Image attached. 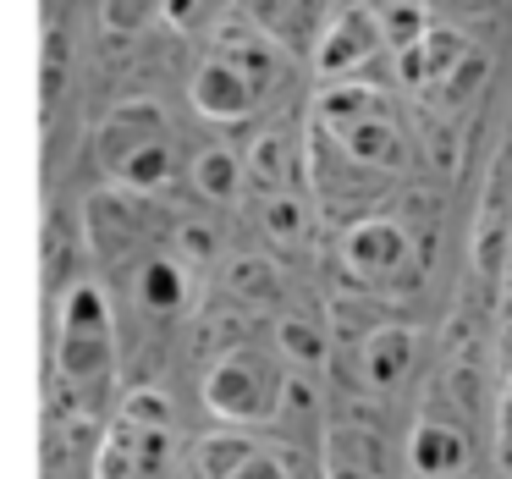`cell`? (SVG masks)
I'll return each instance as SVG.
<instances>
[{
	"label": "cell",
	"mask_w": 512,
	"mask_h": 479,
	"mask_svg": "<svg viewBox=\"0 0 512 479\" xmlns=\"http://www.w3.org/2000/svg\"><path fill=\"white\" fill-rule=\"evenodd\" d=\"M314 127H320L342 155H353L358 166L380 171V177L402 171V160H408V138H402L397 116H391L386 100H380L375 89H364V83H331V89L320 94V122Z\"/></svg>",
	"instance_id": "7a4b0ae2"
},
{
	"label": "cell",
	"mask_w": 512,
	"mask_h": 479,
	"mask_svg": "<svg viewBox=\"0 0 512 479\" xmlns=\"http://www.w3.org/2000/svg\"><path fill=\"white\" fill-rule=\"evenodd\" d=\"M133 298L144 303L149 314H182V303H188V265H182V254H149V259H138Z\"/></svg>",
	"instance_id": "e0dca14e"
},
{
	"label": "cell",
	"mask_w": 512,
	"mask_h": 479,
	"mask_svg": "<svg viewBox=\"0 0 512 479\" xmlns=\"http://www.w3.org/2000/svg\"><path fill=\"white\" fill-rule=\"evenodd\" d=\"M276 353L287 358V369L309 375V369H320L325 358H331V342H325V331H320L314 320L287 314V320H276Z\"/></svg>",
	"instance_id": "ffe728a7"
},
{
	"label": "cell",
	"mask_w": 512,
	"mask_h": 479,
	"mask_svg": "<svg viewBox=\"0 0 512 479\" xmlns=\"http://www.w3.org/2000/svg\"><path fill=\"white\" fill-rule=\"evenodd\" d=\"M391 452L369 424H331L325 435V479H391Z\"/></svg>",
	"instance_id": "5bb4252c"
},
{
	"label": "cell",
	"mask_w": 512,
	"mask_h": 479,
	"mask_svg": "<svg viewBox=\"0 0 512 479\" xmlns=\"http://www.w3.org/2000/svg\"><path fill=\"white\" fill-rule=\"evenodd\" d=\"M435 12V23H446V28H457V23H468V17H485L496 0H424Z\"/></svg>",
	"instance_id": "cb8c5ba5"
},
{
	"label": "cell",
	"mask_w": 512,
	"mask_h": 479,
	"mask_svg": "<svg viewBox=\"0 0 512 479\" xmlns=\"http://www.w3.org/2000/svg\"><path fill=\"white\" fill-rule=\"evenodd\" d=\"M485 72H490V61L479 56V50H468L463 67H452V72H446V78L430 89L435 111H457V105H468V100H474V89L485 83Z\"/></svg>",
	"instance_id": "603a6c76"
},
{
	"label": "cell",
	"mask_w": 512,
	"mask_h": 479,
	"mask_svg": "<svg viewBox=\"0 0 512 479\" xmlns=\"http://www.w3.org/2000/svg\"><path fill=\"white\" fill-rule=\"evenodd\" d=\"M171 441H177V430H171L166 397L149 386L133 391L94 452V479H166Z\"/></svg>",
	"instance_id": "277c9868"
},
{
	"label": "cell",
	"mask_w": 512,
	"mask_h": 479,
	"mask_svg": "<svg viewBox=\"0 0 512 479\" xmlns=\"http://www.w3.org/2000/svg\"><path fill=\"white\" fill-rule=\"evenodd\" d=\"M160 138H171V122H166V111H160L155 100H127V105H116V111L94 127V149H100V166L105 171H116L127 155L160 144Z\"/></svg>",
	"instance_id": "8fae6325"
},
{
	"label": "cell",
	"mask_w": 512,
	"mask_h": 479,
	"mask_svg": "<svg viewBox=\"0 0 512 479\" xmlns=\"http://www.w3.org/2000/svg\"><path fill=\"white\" fill-rule=\"evenodd\" d=\"M287 358L281 353H259V347H226L221 358L210 364V375H204V402H210V413L221 424H243V430H254V424H276L281 413V397H287Z\"/></svg>",
	"instance_id": "3957f363"
},
{
	"label": "cell",
	"mask_w": 512,
	"mask_h": 479,
	"mask_svg": "<svg viewBox=\"0 0 512 479\" xmlns=\"http://www.w3.org/2000/svg\"><path fill=\"white\" fill-rule=\"evenodd\" d=\"M193 111H204L210 122L232 127V122H248V116L259 111V100H265V89H259L248 72H237L232 61L210 56L199 72H193Z\"/></svg>",
	"instance_id": "30bf717a"
},
{
	"label": "cell",
	"mask_w": 512,
	"mask_h": 479,
	"mask_svg": "<svg viewBox=\"0 0 512 479\" xmlns=\"http://www.w3.org/2000/svg\"><path fill=\"white\" fill-rule=\"evenodd\" d=\"M237 12L270 34L287 56H314L336 17V0H237Z\"/></svg>",
	"instance_id": "ba28073f"
},
{
	"label": "cell",
	"mask_w": 512,
	"mask_h": 479,
	"mask_svg": "<svg viewBox=\"0 0 512 479\" xmlns=\"http://www.w3.org/2000/svg\"><path fill=\"white\" fill-rule=\"evenodd\" d=\"M380 23H386V39H391V56L408 45H419L424 34L435 28V12L424 6V0H386L380 6Z\"/></svg>",
	"instance_id": "44dd1931"
},
{
	"label": "cell",
	"mask_w": 512,
	"mask_h": 479,
	"mask_svg": "<svg viewBox=\"0 0 512 479\" xmlns=\"http://www.w3.org/2000/svg\"><path fill=\"white\" fill-rule=\"evenodd\" d=\"M342 265L358 287L375 292H397L419 281V243L408 237L402 221H380V215H364L342 232Z\"/></svg>",
	"instance_id": "5b68a950"
},
{
	"label": "cell",
	"mask_w": 512,
	"mask_h": 479,
	"mask_svg": "<svg viewBox=\"0 0 512 479\" xmlns=\"http://www.w3.org/2000/svg\"><path fill=\"white\" fill-rule=\"evenodd\" d=\"M199 6H204V0H166V17H171V23L188 28L193 17H199Z\"/></svg>",
	"instance_id": "d4e9b609"
},
{
	"label": "cell",
	"mask_w": 512,
	"mask_h": 479,
	"mask_svg": "<svg viewBox=\"0 0 512 479\" xmlns=\"http://www.w3.org/2000/svg\"><path fill=\"white\" fill-rule=\"evenodd\" d=\"M408 463L419 479H468V463H474V452H468V435L457 430L452 419H419L413 424V441H408Z\"/></svg>",
	"instance_id": "4fadbf2b"
},
{
	"label": "cell",
	"mask_w": 512,
	"mask_h": 479,
	"mask_svg": "<svg viewBox=\"0 0 512 479\" xmlns=\"http://www.w3.org/2000/svg\"><path fill=\"white\" fill-rule=\"evenodd\" d=\"M419 336L413 325H375L353 342V386L369 397H397V386L413 375Z\"/></svg>",
	"instance_id": "52a82bcc"
},
{
	"label": "cell",
	"mask_w": 512,
	"mask_h": 479,
	"mask_svg": "<svg viewBox=\"0 0 512 479\" xmlns=\"http://www.w3.org/2000/svg\"><path fill=\"white\" fill-rule=\"evenodd\" d=\"M501 287H507V298H512V243H507V270H501Z\"/></svg>",
	"instance_id": "484cf974"
},
{
	"label": "cell",
	"mask_w": 512,
	"mask_h": 479,
	"mask_svg": "<svg viewBox=\"0 0 512 479\" xmlns=\"http://www.w3.org/2000/svg\"><path fill=\"white\" fill-rule=\"evenodd\" d=\"M221 281H226V292H232L237 303H248V309H276V303L287 298V276H281L276 259L259 254V248H248V254L226 259Z\"/></svg>",
	"instance_id": "ac0fdd59"
},
{
	"label": "cell",
	"mask_w": 512,
	"mask_h": 479,
	"mask_svg": "<svg viewBox=\"0 0 512 479\" xmlns=\"http://www.w3.org/2000/svg\"><path fill=\"white\" fill-rule=\"evenodd\" d=\"M215 56L232 61L237 72H248V78L270 94L281 83V61H287V50H281L270 34H259L248 17H232V23L221 28V39H215Z\"/></svg>",
	"instance_id": "9a60e30c"
},
{
	"label": "cell",
	"mask_w": 512,
	"mask_h": 479,
	"mask_svg": "<svg viewBox=\"0 0 512 479\" xmlns=\"http://www.w3.org/2000/svg\"><path fill=\"white\" fill-rule=\"evenodd\" d=\"M193 479H292V474L243 424H226V430H210L193 446Z\"/></svg>",
	"instance_id": "9c48e42d"
},
{
	"label": "cell",
	"mask_w": 512,
	"mask_h": 479,
	"mask_svg": "<svg viewBox=\"0 0 512 479\" xmlns=\"http://www.w3.org/2000/svg\"><path fill=\"white\" fill-rule=\"evenodd\" d=\"M243 166H248V188L265 199V193H298V182H303V171H309V160L298 155L292 133L270 127V133L254 138V149L243 155Z\"/></svg>",
	"instance_id": "2e32d148"
},
{
	"label": "cell",
	"mask_w": 512,
	"mask_h": 479,
	"mask_svg": "<svg viewBox=\"0 0 512 479\" xmlns=\"http://www.w3.org/2000/svg\"><path fill=\"white\" fill-rule=\"evenodd\" d=\"M380 56H391L380 6H347V12H336L331 28H325L320 50H314V72H320L325 83H342V78H358L364 67H375Z\"/></svg>",
	"instance_id": "8992f818"
},
{
	"label": "cell",
	"mask_w": 512,
	"mask_h": 479,
	"mask_svg": "<svg viewBox=\"0 0 512 479\" xmlns=\"http://www.w3.org/2000/svg\"><path fill=\"white\" fill-rule=\"evenodd\" d=\"M265 210H259V221H265V232L276 237V243H298L303 232H309V199L303 193H265Z\"/></svg>",
	"instance_id": "7402d4cb"
},
{
	"label": "cell",
	"mask_w": 512,
	"mask_h": 479,
	"mask_svg": "<svg viewBox=\"0 0 512 479\" xmlns=\"http://www.w3.org/2000/svg\"><path fill=\"white\" fill-rule=\"evenodd\" d=\"M468 34L463 28H446V23H435L430 34L419 39V45H408V50H397V83L402 89H419V94H430L435 83L446 78L452 67H463V56H468Z\"/></svg>",
	"instance_id": "7c38bea8"
},
{
	"label": "cell",
	"mask_w": 512,
	"mask_h": 479,
	"mask_svg": "<svg viewBox=\"0 0 512 479\" xmlns=\"http://www.w3.org/2000/svg\"><path fill=\"white\" fill-rule=\"evenodd\" d=\"M116 397V320L94 281L67 287L56 309V408L100 419Z\"/></svg>",
	"instance_id": "6da1fadb"
},
{
	"label": "cell",
	"mask_w": 512,
	"mask_h": 479,
	"mask_svg": "<svg viewBox=\"0 0 512 479\" xmlns=\"http://www.w3.org/2000/svg\"><path fill=\"white\" fill-rule=\"evenodd\" d=\"M193 188H199V199H210V204H232L237 193L248 188V166H243V155H232V149H199L193 155Z\"/></svg>",
	"instance_id": "d6986e66"
}]
</instances>
